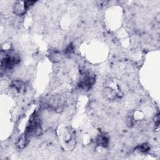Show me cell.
Segmentation results:
<instances>
[{
	"label": "cell",
	"mask_w": 160,
	"mask_h": 160,
	"mask_svg": "<svg viewBox=\"0 0 160 160\" xmlns=\"http://www.w3.org/2000/svg\"><path fill=\"white\" fill-rule=\"evenodd\" d=\"M96 81L94 74L90 72H86L82 74L81 78L78 82V87L82 90H89L93 86Z\"/></svg>",
	"instance_id": "6da1fadb"
},
{
	"label": "cell",
	"mask_w": 160,
	"mask_h": 160,
	"mask_svg": "<svg viewBox=\"0 0 160 160\" xmlns=\"http://www.w3.org/2000/svg\"><path fill=\"white\" fill-rule=\"evenodd\" d=\"M20 61L19 56L15 54H6V56L1 59V67L4 70H10L13 68Z\"/></svg>",
	"instance_id": "7a4b0ae2"
},
{
	"label": "cell",
	"mask_w": 160,
	"mask_h": 160,
	"mask_svg": "<svg viewBox=\"0 0 160 160\" xmlns=\"http://www.w3.org/2000/svg\"><path fill=\"white\" fill-rule=\"evenodd\" d=\"M96 143L99 146L107 147L109 144V138L105 134H101L96 139Z\"/></svg>",
	"instance_id": "277c9868"
},
{
	"label": "cell",
	"mask_w": 160,
	"mask_h": 160,
	"mask_svg": "<svg viewBox=\"0 0 160 160\" xmlns=\"http://www.w3.org/2000/svg\"><path fill=\"white\" fill-rule=\"evenodd\" d=\"M136 149L141 152H146L149 150L150 147L149 146L148 144H147L146 143H143V144H140L138 146H137Z\"/></svg>",
	"instance_id": "8992f818"
},
{
	"label": "cell",
	"mask_w": 160,
	"mask_h": 160,
	"mask_svg": "<svg viewBox=\"0 0 160 160\" xmlns=\"http://www.w3.org/2000/svg\"><path fill=\"white\" fill-rule=\"evenodd\" d=\"M11 86L18 92H22L24 89V84L20 81H14L11 83Z\"/></svg>",
	"instance_id": "5b68a950"
},
{
	"label": "cell",
	"mask_w": 160,
	"mask_h": 160,
	"mask_svg": "<svg viewBox=\"0 0 160 160\" xmlns=\"http://www.w3.org/2000/svg\"><path fill=\"white\" fill-rule=\"evenodd\" d=\"M28 8H26L24 1L22 2H17L14 6V12L19 16H22L26 13Z\"/></svg>",
	"instance_id": "3957f363"
}]
</instances>
